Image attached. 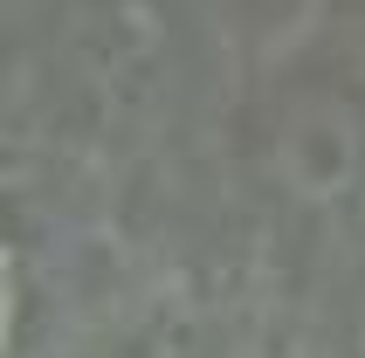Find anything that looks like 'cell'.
Returning <instances> with one entry per match:
<instances>
[{"mask_svg":"<svg viewBox=\"0 0 365 358\" xmlns=\"http://www.w3.org/2000/svg\"><path fill=\"white\" fill-rule=\"evenodd\" d=\"M7 331H14V262L0 248V352H7Z\"/></svg>","mask_w":365,"mask_h":358,"instance_id":"1","label":"cell"}]
</instances>
